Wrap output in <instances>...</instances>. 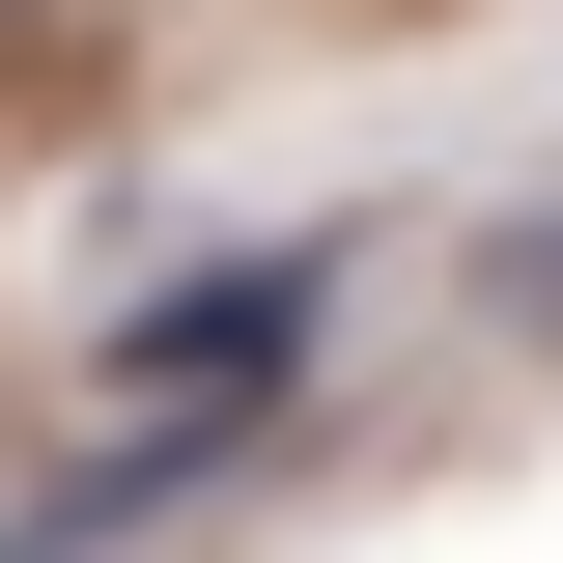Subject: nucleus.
I'll list each match as a JSON object with an SVG mask.
<instances>
[{
	"label": "nucleus",
	"instance_id": "1",
	"mask_svg": "<svg viewBox=\"0 0 563 563\" xmlns=\"http://www.w3.org/2000/svg\"><path fill=\"white\" fill-rule=\"evenodd\" d=\"M310 339H339V254H198V282L113 310V395H141V422H254Z\"/></svg>",
	"mask_w": 563,
	"mask_h": 563
},
{
	"label": "nucleus",
	"instance_id": "2",
	"mask_svg": "<svg viewBox=\"0 0 563 563\" xmlns=\"http://www.w3.org/2000/svg\"><path fill=\"white\" fill-rule=\"evenodd\" d=\"M507 339H563V198H536V225H507Z\"/></svg>",
	"mask_w": 563,
	"mask_h": 563
}]
</instances>
